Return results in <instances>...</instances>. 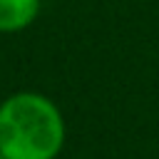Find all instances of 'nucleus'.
<instances>
[{"label": "nucleus", "mask_w": 159, "mask_h": 159, "mask_svg": "<svg viewBox=\"0 0 159 159\" xmlns=\"http://www.w3.org/2000/svg\"><path fill=\"white\" fill-rule=\"evenodd\" d=\"M65 134V117L50 97L22 89L0 102V154L5 159H57Z\"/></svg>", "instance_id": "1"}, {"label": "nucleus", "mask_w": 159, "mask_h": 159, "mask_svg": "<svg viewBox=\"0 0 159 159\" xmlns=\"http://www.w3.org/2000/svg\"><path fill=\"white\" fill-rule=\"evenodd\" d=\"M42 0H0V32H20L40 15Z\"/></svg>", "instance_id": "2"}, {"label": "nucleus", "mask_w": 159, "mask_h": 159, "mask_svg": "<svg viewBox=\"0 0 159 159\" xmlns=\"http://www.w3.org/2000/svg\"><path fill=\"white\" fill-rule=\"evenodd\" d=\"M0 159H5V157H2V154H0Z\"/></svg>", "instance_id": "3"}]
</instances>
